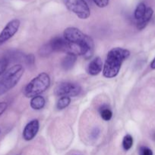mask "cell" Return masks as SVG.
Masks as SVG:
<instances>
[{
	"instance_id": "cell-1",
	"label": "cell",
	"mask_w": 155,
	"mask_h": 155,
	"mask_svg": "<svg viewBox=\"0 0 155 155\" xmlns=\"http://www.w3.org/2000/svg\"><path fill=\"white\" fill-rule=\"evenodd\" d=\"M130 55V51L126 48L115 47L112 48L106 55L103 68V75L106 78H114L119 73L122 64Z\"/></svg>"
},
{
	"instance_id": "cell-2",
	"label": "cell",
	"mask_w": 155,
	"mask_h": 155,
	"mask_svg": "<svg viewBox=\"0 0 155 155\" xmlns=\"http://www.w3.org/2000/svg\"><path fill=\"white\" fill-rule=\"evenodd\" d=\"M24 68L21 64H15L9 68L0 79V95L13 89L24 74Z\"/></svg>"
},
{
	"instance_id": "cell-3",
	"label": "cell",
	"mask_w": 155,
	"mask_h": 155,
	"mask_svg": "<svg viewBox=\"0 0 155 155\" xmlns=\"http://www.w3.org/2000/svg\"><path fill=\"white\" fill-rule=\"evenodd\" d=\"M50 85V77L46 73H41L33 79L24 89V95L27 98L40 95L45 92Z\"/></svg>"
},
{
	"instance_id": "cell-4",
	"label": "cell",
	"mask_w": 155,
	"mask_h": 155,
	"mask_svg": "<svg viewBox=\"0 0 155 155\" xmlns=\"http://www.w3.org/2000/svg\"><path fill=\"white\" fill-rule=\"evenodd\" d=\"M64 3L67 8L80 19H88L91 15V10L85 0H64Z\"/></svg>"
},
{
	"instance_id": "cell-5",
	"label": "cell",
	"mask_w": 155,
	"mask_h": 155,
	"mask_svg": "<svg viewBox=\"0 0 155 155\" xmlns=\"http://www.w3.org/2000/svg\"><path fill=\"white\" fill-rule=\"evenodd\" d=\"M63 37L68 42L78 44L94 43L92 38L76 27H68L63 32Z\"/></svg>"
},
{
	"instance_id": "cell-6",
	"label": "cell",
	"mask_w": 155,
	"mask_h": 155,
	"mask_svg": "<svg viewBox=\"0 0 155 155\" xmlns=\"http://www.w3.org/2000/svg\"><path fill=\"white\" fill-rule=\"evenodd\" d=\"M81 88L79 85L74 83L65 82L61 83L55 89V94L61 97H76L80 95Z\"/></svg>"
},
{
	"instance_id": "cell-7",
	"label": "cell",
	"mask_w": 155,
	"mask_h": 155,
	"mask_svg": "<svg viewBox=\"0 0 155 155\" xmlns=\"http://www.w3.org/2000/svg\"><path fill=\"white\" fill-rule=\"evenodd\" d=\"M20 21L18 19H13L9 21L5 27L3 28L0 33V45H2L5 42L11 39L14 35L18 32L20 27Z\"/></svg>"
},
{
	"instance_id": "cell-8",
	"label": "cell",
	"mask_w": 155,
	"mask_h": 155,
	"mask_svg": "<svg viewBox=\"0 0 155 155\" xmlns=\"http://www.w3.org/2000/svg\"><path fill=\"white\" fill-rule=\"evenodd\" d=\"M40 124L38 120L35 119L30 121L23 130L22 136L25 141H30L36 136L39 131Z\"/></svg>"
},
{
	"instance_id": "cell-9",
	"label": "cell",
	"mask_w": 155,
	"mask_h": 155,
	"mask_svg": "<svg viewBox=\"0 0 155 155\" xmlns=\"http://www.w3.org/2000/svg\"><path fill=\"white\" fill-rule=\"evenodd\" d=\"M52 51H64L66 53L67 47H68V41L62 37H55L49 42Z\"/></svg>"
},
{
	"instance_id": "cell-10",
	"label": "cell",
	"mask_w": 155,
	"mask_h": 155,
	"mask_svg": "<svg viewBox=\"0 0 155 155\" xmlns=\"http://www.w3.org/2000/svg\"><path fill=\"white\" fill-rule=\"evenodd\" d=\"M103 68V65L101 58L100 57H97L90 62L89 65H88V72L91 76L98 75L102 71Z\"/></svg>"
},
{
	"instance_id": "cell-11",
	"label": "cell",
	"mask_w": 155,
	"mask_h": 155,
	"mask_svg": "<svg viewBox=\"0 0 155 155\" xmlns=\"http://www.w3.org/2000/svg\"><path fill=\"white\" fill-rule=\"evenodd\" d=\"M76 60H77V56L76 55L73 54H66L65 57L62 59L61 65L65 71H69L73 68V66L75 64Z\"/></svg>"
},
{
	"instance_id": "cell-12",
	"label": "cell",
	"mask_w": 155,
	"mask_h": 155,
	"mask_svg": "<svg viewBox=\"0 0 155 155\" xmlns=\"http://www.w3.org/2000/svg\"><path fill=\"white\" fill-rule=\"evenodd\" d=\"M153 11L151 8H147L146 9L145 14H144V16L142 17L141 19H140L138 21V24H137V27H138V30H142L144 27L147 26V23L150 21V20L151 19L152 16H153Z\"/></svg>"
},
{
	"instance_id": "cell-13",
	"label": "cell",
	"mask_w": 155,
	"mask_h": 155,
	"mask_svg": "<svg viewBox=\"0 0 155 155\" xmlns=\"http://www.w3.org/2000/svg\"><path fill=\"white\" fill-rule=\"evenodd\" d=\"M45 104V98L41 95H36V96L33 97L30 100V107L33 110H40V109L43 108Z\"/></svg>"
},
{
	"instance_id": "cell-14",
	"label": "cell",
	"mask_w": 155,
	"mask_h": 155,
	"mask_svg": "<svg viewBox=\"0 0 155 155\" xmlns=\"http://www.w3.org/2000/svg\"><path fill=\"white\" fill-rule=\"evenodd\" d=\"M146 9H147V8H146V5L144 3H140V4H138L136 9H135V13H134V16H135V19L138 20V21L141 19L142 17L144 15V14H145Z\"/></svg>"
},
{
	"instance_id": "cell-15",
	"label": "cell",
	"mask_w": 155,
	"mask_h": 155,
	"mask_svg": "<svg viewBox=\"0 0 155 155\" xmlns=\"http://www.w3.org/2000/svg\"><path fill=\"white\" fill-rule=\"evenodd\" d=\"M71 103V98L69 97H61L56 104V107L59 110H63L68 107Z\"/></svg>"
},
{
	"instance_id": "cell-16",
	"label": "cell",
	"mask_w": 155,
	"mask_h": 155,
	"mask_svg": "<svg viewBox=\"0 0 155 155\" xmlns=\"http://www.w3.org/2000/svg\"><path fill=\"white\" fill-rule=\"evenodd\" d=\"M133 145V138L130 134H127L124 136L122 140L123 149L128 151L130 149Z\"/></svg>"
},
{
	"instance_id": "cell-17",
	"label": "cell",
	"mask_w": 155,
	"mask_h": 155,
	"mask_svg": "<svg viewBox=\"0 0 155 155\" xmlns=\"http://www.w3.org/2000/svg\"><path fill=\"white\" fill-rule=\"evenodd\" d=\"M100 116L103 120L109 121L112 118V112L109 108H103L102 109L101 112H100Z\"/></svg>"
},
{
	"instance_id": "cell-18",
	"label": "cell",
	"mask_w": 155,
	"mask_h": 155,
	"mask_svg": "<svg viewBox=\"0 0 155 155\" xmlns=\"http://www.w3.org/2000/svg\"><path fill=\"white\" fill-rule=\"evenodd\" d=\"M8 64H9V61L6 58L0 59V76L4 74L6 71Z\"/></svg>"
},
{
	"instance_id": "cell-19",
	"label": "cell",
	"mask_w": 155,
	"mask_h": 155,
	"mask_svg": "<svg viewBox=\"0 0 155 155\" xmlns=\"http://www.w3.org/2000/svg\"><path fill=\"white\" fill-rule=\"evenodd\" d=\"M52 52H53V51H52V49H51V48H50L49 43L44 45L43 46L42 48H40V53H41L40 54H41V55L46 56V55H49V54H51Z\"/></svg>"
},
{
	"instance_id": "cell-20",
	"label": "cell",
	"mask_w": 155,
	"mask_h": 155,
	"mask_svg": "<svg viewBox=\"0 0 155 155\" xmlns=\"http://www.w3.org/2000/svg\"><path fill=\"white\" fill-rule=\"evenodd\" d=\"M94 2L100 8H105L109 4V0H93Z\"/></svg>"
},
{
	"instance_id": "cell-21",
	"label": "cell",
	"mask_w": 155,
	"mask_h": 155,
	"mask_svg": "<svg viewBox=\"0 0 155 155\" xmlns=\"http://www.w3.org/2000/svg\"><path fill=\"white\" fill-rule=\"evenodd\" d=\"M140 155H153L151 149L147 147H141L140 148Z\"/></svg>"
},
{
	"instance_id": "cell-22",
	"label": "cell",
	"mask_w": 155,
	"mask_h": 155,
	"mask_svg": "<svg viewBox=\"0 0 155 155\" xmlns=\"http://www.w3.org/2000/svg\"><path fill=\"white\" fill-rule=\"evenodd\" d=\"M26 62L28 65H33L35 62V58L34 55L32 54H28V55L26 56Z\"/></svg>"
},
{
	"instance_id": "cell-23",
	"label": "cell",
	"mask_w": 155,
	"mask_h": 155,
	"mask_svg": "<svg viewBox=\"0 0 155 155\" xmlns=\"http://www.w3.org/2000/svg\"><path fill=\"white\" fill-rule=\"evenodd\" d=\"M100 129L96 127V128H94V130H92V132H91V136L93 139H97V138L99 136V135H100Z\"/></svg>"
},
{
	"instance_id": "cell-24",
	"label": "cell",
	"mask_w": 155,
	"mask_h": 155,
	"mask_svg": "<svg viewBox=\"0 0 155 155\" xmlns=\"http://www.w3.org/2000/svg\"><path fill=\"white\" fill-rule=\"evenodd\" d=\"M8 107V104L5 101L2 102H0V116L5 111V110Z\"/></svg>"
},
{
	"instance_id": "cell-25",
	"label": "cell",
	"mask_w": 155,
	"mask_h": 155,
	"mask_svg": "<svg viewBox=\"0 0 155 155\" xmlns=\"http://www.w3.org/2000/svg\"><path fill=\"white\" fill-rule=\"evenodd\" d=\"M150 68H151V69L155 70V58L153 59L151 63H150Z\"/></svg>"
}]
</instances>
